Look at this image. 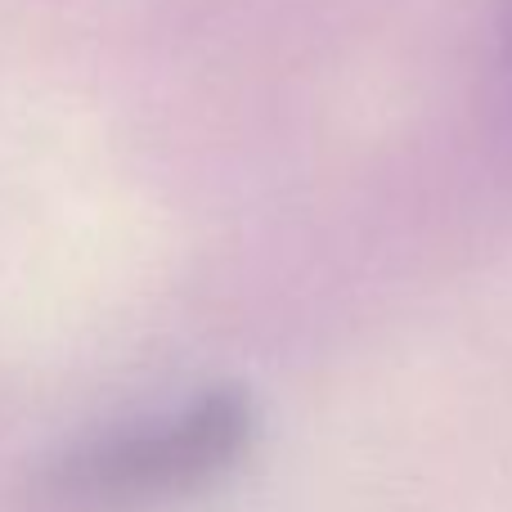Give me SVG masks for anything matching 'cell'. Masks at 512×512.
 <instances>
[{
	"mask_svg": "<svg viewBox=\"0 0 512 512\" xmlns=\"http://www.w3.org/2000/svg\"><path fill=\"white\" fill-rule=\"evenodd\" d=\"M252 427V405L239 391H212L162 427L77 450L45 486L72 512L158 508L230 477L252 445Z\"/></svg>",
	"mask_w": 512,
	"mask_h": 512,
	"instance_id": "cell-1",
	"label": "cell"
}]
</instances>
